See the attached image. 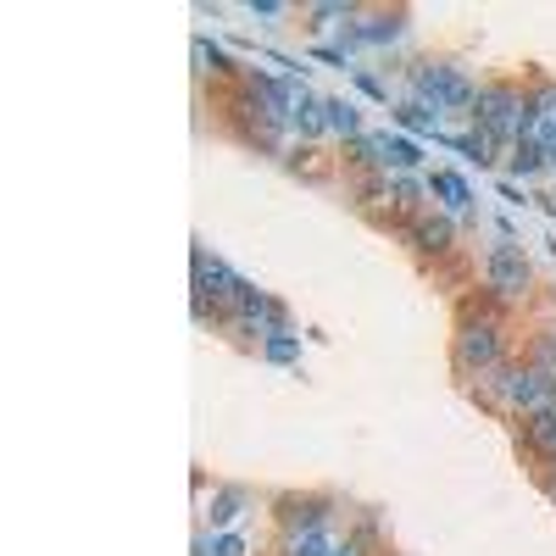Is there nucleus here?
<instances>
[{
  "instance_id": "nucleus-25",
  "label": "nucleus",
  "mask_w": 556,
  "mask_h": 556,
  "mask_svg": "<svg viewBox=\"0 0 556 556\" xmlns=\"http://www.w3.org/2000/svg\"><path fill=\"white\" fill-rule=\"evenodd\" d=\"M351 84H356V96H367L374 106H395V89H390V78H384V73L356 67V73H351Z\"/></svg>"
},
{
  "instance_id": "nucleus-3",
  "label": "nucleus",
  "mask_w": 556,
  "mask_h": 556,
  "mask_svg": "<svg viewBox=\"0 0 556 556\" xmlns=\"http://www.w3.org/2000/svg\"><path fill=\"white\" fill-rule=\"evenodd\" d=\"M401 96L429 101L445 117H473L479 84L468 78V67L456 56H417V62H401Z\"/></svg>"
},
{
  "instance_id": "nucleus-6",
  "label": "nucleus",
  "mask_w": 556,
  "mask_h": 556,
  "mask_svg": "<svg viewBox=\"0 0 556 556\" xmlns=\"http://www.w3.org/2000/svg\"><path fill=\"white\" fill-rule=\"evenodd\" d=\"M479 278H484V295H495L506 312L534 301V262L523 245H490L479 262Z\"/></svg>"
},
{
  "instance_id": "nucleus-19",
  "label": "nucleus",
  "mask_w": 556,
  "mask_h": 556,
  "mask_svg": "<svg viewBox=\"0 0 556 556\" xmlns=\"http://www.w3.org/2000/svg\"><path fill=\"white\" fill-rule=\"evenodd\" d=\"M323 106H329V139H334V146H351V139L367 134L362 106H356L351 96H323Z\"/></svg>"
},
{
  "instance_id": "nucleus-8",
  "label": "nucleus",
  "mask_w": 556,
  "mask_h": 556,
  "mask_svg": "<svg viewBox=\"0 0 556 556\" xmlns=\"http://www.w3.org/2000/svg\"><path fill=\"white\" fill-rule=\"evenodd\" d=\"M412 34V12L406 7H362L345 28H340V51H395V45Z\"/></svg>"
},
{
  "instance_id": "nucleus-7",
  "label": "nucleus",
  "mask_w": 556,
  "mask_h": 556,
  "mask_svg": "<svg viewBox=\"0 0 556 556\" xmlns=\"http://www.w3.org/2000/svg\"><path fill=\"white\" fill-rule=\"evenodd\" d=\"M267 513H273V534H290V529H334L345 523L351 506L329 490H285L267 501Z\"/></svg>"
},
{
  "instance_id": "nucleus-18",
  "label": "nucleus",
  "mask_w": 556,
  "mask_h": 556,
  "mask_svg": "<svg viewBox=\"0 0 556 556\" xmlns=\"http://www.w3.org/2000/svg\"><path fill=\"white\" fill-rule=\"evenodd\" d=\"M278 162H285L290 173H301V178H312V184H323V178L340 173V156H329V146H301V139H295V146L278 156Z\"/></svg>"
},
{
  "instance_id": "nucleus-12",
  "label": "nucleus",
  "mask_w": 556,
  "mask_h": 556,
  "mask_svg": "<svg viewBox=\"0 0 556 556\" xmlns=\"http://www.w3.org/2000/svg\"><path fill=\"white\" fill-rule=\"evenodd\" d=\"M518 445H523V456L534 462L540 473L551 468L556 462V406H540V412L518 417Z\"/></svg>"
},
{
  "instance_id": "nucleus-14",
  "label": "nucleus",
  "mask_w": 556,
  "mask_h": 556,
  "mask_svg": "<svg viewBox=\"0 0 556 556\" xmlns=\"http://www.w3.org/2000/svg\"><path fill=\"white\" fill-rule=\"evenodd\" d=\"M390 123L401 134H412V139H434V146H440V134H445V112H434L429 101H417V96H395Z\"/></svg>"
},
{
  "instance_id": "nucleus-5",
  "label": "nucleus",
  "mask_w": 556,
  "mask_h": 556,
  "mask_svg": "<svg viewBox=\"0 0 556 556\" xmlns=\"http://www.w3.org/2000/svg\"><path fill=\"white\" fill-rule=\"evenodd\" d=\"M251 278L245 273H235V267H228L223 256H212L206 245H195L190 251V295L195 301H206L212 312H217V323L228 317V312H240L245 301H251Z\"/></svg>"
},
{
  "instance_id": "nucleus-27",
  "label": "nucleus",
  "mask_w": 556,
  "mask_h": 556,
  "mask_svg": "<svg viewBox=\"0 0 556 556\" xmlns=\"http://www.w3.org/2000/svg\"><path fill=\"white\" fill-rule=\"evenodd\" d=\"M245 12H251L256 23H285L295 7H290V0H245Z\"/></svg>"
},
{
  "instance_id": "nucleus-29",
  "label": "nucleus",
  "mask_w": 556,
  "mask_h": 556,
  "mask_svg": "<svg viewBox=\"0 0 556 556\" xmlns=\"http://www.w3.org/2000/svg\"><path fill=\"white\" fill-rule=\"evenodd\" d=\"M334 556H379V551L367 545V540H356L351 529H340V545H334Z\"/></svg>"
},
{
  "instance_id": "nucleus-30",
  "label": "nucleus",
  "mask_w": 556,
  "mask_h": 556,
  "mask_svg": "<svg viewBox=\"0 0 556 556\" xmlns=\"http://www.w3.org/2000/svg\"><path fill=\"white\" fill-rule=\"evenodd\" d=\"M540 484H545V495H551V501H556V462H551V468H545V473H540Z\"/></svg>"
},
{
  "instance_id": "nucleus-31",
  "label": "nucleus",
  "mask_w": 556,
  "mask_h": 556,
  "mask_svg": "<svg viewBox=\"0 0 556 556\" xmlns=\"http://www.w3.org/2000/svg\"><path fill=\"white\" fill-rule=\"evenodd\" d=\"M534 201H540V212H545V217L556 223V195H534Z\"/></svg>"
},
{
  "instance_id": "nucleus-21",
  "label": "nucleus",
  "mask_w": 556,
  "mask_h": 556,
  "mask_svg": "<svg viewBox=\"0 0 556 556\" xmlns=\"http://www.w3.org/2000/svg\"><path fill=\"white\" fill-rule=\"evenodd\" d=\"M506 178H518V184H534V178H551L545 173V146L529 134V139H518L513 151H506Z\"/></svg>"
},
{
  "instance_id": "nucleus-13",
  "label": "nucleus",
  "mask_w": 556,
  "mask_h": 556,
  "mask_svg": "<svg viewBox=\"0 0 556 556\" xmlns=\"http://www.w3.org/2000/svg\"><path fill=\"white\" fill-rule=\"evenodd\" d=\"M424 212H434L429 173H390V217L406 223V217H424Z\"/></svg>"
},
{
  "instance_id": "nucleus-2",
  "label": "nucleus",
  "mask_w": 556,
  "mask_h": 556,
  "mask_svg": "<svg viewBox=\"0 0 556 556\" xmlns=\"http://www.w3.org/2000/svg\"><path fill=\"white\" fill-rule=\"evenodd\" d=\"M479 134H490L495 146L513 151L518 139L534 134V89L529 78H479V101H473V117H468Z\"/></svg>"
},
{
  "instance_id": "nucleus-4",
  "label": "nucleus",
  "mask_w": 556,
  "mask_h": 556,
  "mask_svg": "<svg viewBox=\"0 0 556 556\" xmlns=\"http://www.w3.org/2000/svg\"><path fill=\"white\" fill-rule=\"evenodd\" d=\"M468 395L479 406H490L495 417H513V424H518V417H529V412H540V406H556V390L534 374L523 356H513L506 367H495V374L468 379Z\"/></svg>"
},
{
  "instance_id": "nucleus-26",
  "label": "nucleus",
  "mask_w": 556,
  "mask_h": 556,
  "mask_svg": "<svg viewBox=\"0 0 556 556\" xmlns=\"http://www.w3.org/2000/svg\"><path fill=\"white\" fill-rule=\"evenodd\" d=\"M529 89H534V128H556V78H545V73H534L529 78Z\"/></svg>"
},
{
  "instance_id": "nucleus-16",
  "label": "nucleus",
  "mask_w": 556,
  "mask_h": 556,
  "mask_svg": "<svg viewBox=\"0 0 556 556\" xmlns=\"http://www.w3.org/2000/svg\"><path fill=\"white\" fill-rule=\"evenodd\" d=\"M340 529H345V523H334V529H290V534H273V556H334Z\"/></svg>"
},
{
  "instance_id": "nucleus-32",
  "label": "nucleus",
  "mask_w": 556,
  "mask_h": 556,
  "mask_svg": "<svg viewBox=\"0 0 556 556\" xmlns=\"http://www.w3.org/2000/svg\"><path fill=\"white\" fill-rule=\"evenodd\" d=\"M551 312H556V285H551Z\"/></svg>"
},
{
  "instance_id": "nucleus-23",
  "label": "nucleus",
  "mask_w": 556,
  "mask_h": 556,
  "mask_svg": "<svg viewBox=\"0 0 556 556\" xmlns=\"http://www.w3.org/2000/svg\"><path fill=\"white\" fill-rule=\"evenodd\" d=\"M195 556H256V545H251L245 529H201Z\"/></svg>"
},
{
  "instance_id": "nucleus-33",
  "label": "nucleus",
  "mask_w": 556,
  "mask_h": 556,
  "mask_svg": "<svg viewBox=\"0 0 556 556\" xmlns=\"http://www.w3.org/2000/svg\"><path fill=\"white\" fill-rule=\"evenodd\" d=\"M390 556H395V551H390Z\"/></svg>"
},
{
  "instance_id": "nucleus-15",
  "label": "nucleus",
  "mask_w": 556,
  "mask_h": 556,
  "mask_svg": "<svg viewBox=\"0 0 556 556\" xmlns=\"http://www.w3.org/2000/svg\"><path fill=\"white\" fill-rule=\"evenodd\" d=\"M334 156H340V173H345V178H356V173H390V167H384V128H367L362 139L340 146Z\"/></svg>"
},
{
  "instance_id": "nucleus-24",
  "label": "nucleus",
  "mask_w": 556,
  "mask_h": 556,
  "mask_svg": "<svg viewBox=\"0 0 556 556\" xmlns=\"http://www.w3.org/2000/svg\"><path fill=\"white\" fill-rule=\"evenodd\" d=\"M301 329H285V334H267L262 340V362H273V367H301Z\"/></svg>"
},
{
  "instance_id": "nucleus-17",
  "label": "nucleus",
  "mask_w": 556,
  "mask_h": 556,
  "mask_svg": "<svg viewBox=\"0 0 556 556\" xmlns=\"http://www.w3.org/2000/svg\"><path fill=\"white\" fill-rule=\"evenodd\" d=\"M195 78H212V84L223 89V84H240V78H245V67H240L235 56H228L217 39L195 34Z\"/></svg>"
},
{
  "instance_id": "nucleus-28",
  "label": "nucleus",
  "mask_w": 556,
  "mask_h": 556,
  "mask_svg": "<svg viewBox=\"0 0 556 556\" xmlns=\"http://www.w3.org/2000/svg\"><path fill=\"white\" fill-rule=\"evenodd\" d=\"M495 195H501L506 206H529V201H534V195H529V184H518V178H501V184H495Z\"/></svg>"
},
{
  "instance_id": "nucleus-1",
  "label": "nucleus",
  "mask_w": 556,
  "mask_h": 556,
  "mask_svg": "<svg viewBox=\"0 0 556 556\" xmlns=\"http://www.w3.org/2000/svg\"><path fill=\"white\" fill-rule=\"evenodd\" d=\"M518 351V334H513V312H506L495 295H468L456 306V329H451V367L456 379L468 384L479 374H495L506 367Z\"/></svg>"
},
{
  "instance_id": "nucleus-10",
  "label": "nucleus",
  "mask_w": 556,
  "mask_h": 556,
  "mask_svg": "<svg viewBox=\"0 0 556 556\" xmlns=\"http://www.w3.org/2000/svg\"><path fill=\"white\" fill-rule=\"evenodd\" d=\"M195 490H201V529H240L256 513V495L245 484H212L206 490V479H195Z\"/></svg>"
},
{
  "instance_id": "nucleus-20",
  "label": "nucleus",
  "mask_w": 556,
  "mask_h": 556,
  "mask_svg": "<svg viewBox=\"0 0 556 556\" xmlns=\"http://www.w3.org/2000/svg\"><path fill=\"white\" fill-rule=\"evenodd\" d=\"M356 12H362L356 0H306V7H301V17H306V28H312V34H329V28L340 34Z\"/></svg>"
},
{
  "instance_id": "nucleus-11",
  "label": "nucleus",
  "mask_w": 556,
  "mask_h": 556,
  "mask_svg": "<svg viewBox=\"0 0 556 556\" xmlns=\"http://www.w3.org/2000/svg\"><path fill=\"white\" fill-rule=\"evenodd\" d=\"M429 195H434V212H445L451 223H462V228H473V223H479V195H473L468 173L434 167V173H429Z\"/></svg>"
},
{
  "instance_id": "nucleus-9",
  "label": "nucleus",
  "mask_w": 556,
  "mask_h": 556,
  "mask_svg": "<svg viewBox=\"0 0 556 556\" xmlns=\"http://www.w3.org/2000/svg\"><path fill=\"white\" fill-rule=\"evenodd\" d=\"M395 235L401 245L417 256V262H429V267H445L456 256V240H462V223H451L445 212H424V217H406L395 223Z\"/></svg>"
},
{
  "instance_id": "nucleus-22",
  "label": "nucleus",
  "mask_w": 556,
  "mask_h": 556,
  "mask_svg": "<svg viewBox=\"0 0 556 556\" xmlns=\"http://www.w3.org/2000/svg\"><path fill=\"white\" fill-rule=\"evenodd\" d=\"M384 167L390 173H424V139H412L401 128H384Z\"/></svg>"
}]
</instances>
